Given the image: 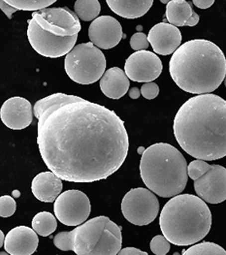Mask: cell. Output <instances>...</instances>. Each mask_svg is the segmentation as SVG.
I'll list each match as a JSON object with an SVG mask.
<instances>
[{"instance_id":"cell-1","label":"cell","mask_w":226,"mask_h":255,"mask_svg":"<svg viewBox=\"0 0 226 255\" xmlns=\"http://www.w3.org/2000/svg\"><path fill=\"white\" fill-rule=\"evenodd\" d=\"M33 113L42 159L62 181L105 180L125 161L128 134L112 110L76 95L55 93L38 100Z\"/></svg>"},{"instance_id":"cell-2","label":"cell","mask_w":226,"mask_h":255,"mask_svg":"<svg viewBox=\"0 0 226 255\" xmlns=\"http://www.w3.org/2000/svg\"><path fill=\"white\" fill-rule=\"evenodd\" d=\"M174 135L190 156L213 161L226 156V100L205 93L189 98L176 114Z\"/></svg>"},{"instance_id":"cell-3","label":"cell","mask_w":226,"mask_h":255,"mask_svg":"<svg viewBox=\"0 0 226 255\" xmlns=\"http://www.w3.org/2000/svg\"><path fill=\"white\" fill-rule=\"evenodd\" d=\"M169 71L181 90L192 94L211 93L225 81L226 55L218 45L209 40H190L173 54Z\"/></svg>"},{"instance_id":"cell-4","label":"cell","mask_w":226,"mask_h":255,"mask_svg":"<svg viewBox=\"0 0 226 255\" xmlns=\"http://www.w3.org/2000/svg\"><path fill=\"white\" fill-rule=\"evenodd\" d=\"M159 226L171 244L187 247L206 237L212 227V214L199 196L179 194L163 207Z\"/></svg>"},{"instance_id":"cell-5","label":"cell","mask_w":226,"mask_h":255,"mask_svg":"<svg viewBox=\"0 0 226 255\" xmlns=\"http://www.w3.org/2000/svg\"><path fill=\"white\" fill-rule=\"evenodd\" d=\"M140 175L146 186L163 198L182 193L189 181L185 156L166 143H157L145 149L140 161Z\"/></svg>"},{"instance_id":"cell-6","label":"cell","mask_w":226,"mask_h":255,"mask_svg":"<svg viewBox=\"0 0 226 255\" xmlns=\"http://www.w3.org/2000/svg\"><path fill=\"white\" fill-rule=\"evenodd\" d=\"M72 232L76 255H114L121 250V230L107 217L94 218L78 225Z\"/></svg>"},{"instance_id":"cell-7","label":"cell","mask_w":226,"mask_h":255,"mask_svg":"<svg viewBox=\"0 0 226 255\" xmlns=\"http://www.w3.org/2000/svg\"><path fill=\"white\" fill-rule=\"evenodd\" d=\"M64 68L68 77L77 84L92 85L106 71V58L94 43L75 46L64 59Z\"/></svg>"},{"instance_id":"cell-8","label":"cell","mask_w":226,"mask_h":255,"mask_svg":"<svg viewBox=\"0 0 226 255\" xmlns=\"http://www.w3.org/2000/svg\"><path fill=\"white\" fill-rule=\"evenodd\" d=\"M155 195L151 189L143 187L129 190L121 201L124 219L138 226L151 223L159 213V202Z\"/></svg>"},{"instance_id":"cell-9","label":"cell","mask_w":226,"mask_h":255,"mask_svg":"<svg viewBox=\"0 0 226 255\" xmlns=\"http://www.w3.org/2000/svg\"><path fill=\"white\" fill-rule=\"evenodd\" d=\"M27 38L35 52L42 56L57 58L66 55L74 47L78 34L73 36H57L43 29L31 18L28 21Z\"/></svg>"},{"instance_id":"cell-10","label":"cell","mask_w":226,"mask_h":255,"mask_svg":"<svg viewBox=\"0 0 226 255\" xmlns=\"http://www.w3.org/2000/svg\"><path fill=\"white\" fill-rule=\"evenodd\" d=\"M92 205L89 197L80 190H67L62 192L55 201L54 212L62 224L78 226L89 219Z\"/></svg>"},{"instance_id":"cell-11","label":"cell","mask_w":226,"mask_h":255,"mask_svg":"<svg viewBox=\"0 0 226 255\" xmlns=\"http://www.w3.org/2000/svg\"><path fill=\"white\" fill-rule=\"evenodd\" d=\"M32 18L45 30L57 36H73L80 32L81 22L68 8H44L32 13Z\"/></svg>"},{"instance_id":"cell-12","label":"cell","mask_w":226,"mask_h":255,"mask_svg":"<svg viewBox=\"0 0 226 255\" xmlns=\"http://www.w3.org/2000/svg\"><path fill=\"white\" fill-rule=\"evenodd\" d=\"M160 58L150 51H137L127 57L124 71L133 82L150 83L157 79L162 72Z\"/></svg>"},{"instance_id":"cell-13","label":"cell","mask_w":226,"mask_h":255,"mask_svg":"<svg viewBox=\"0 0 226 255\" xmlns=\"http://www.w3.org/2000/svg\"><path fill=\"white\" fill-rule=\"evenodd\" d=\"M196 194L210 204H220L226 200V168L212 165V168L194 181Z\"/></svg>"},{"instance_id":"cell-14","label":"cell","mask_w":226,"mask_h":255,"mask_svg":"<svg viewBox=\"0 0 226 255\" xmlns=\"http://www.w3.org/2000/svg\"><path fill=\"white\" fill-rule=\"evenodd\" d=\"M122 34V27L119 21L111 16L95 18L89 27L91 42L103 50L114 48L120 42Z\"/></svg>"},{"instance_id":"cell-15","label":"cell","mask_w":226,"mask_h":255,"mask_svg":"<svg viewBox=\"0 0 226 255\" xmlns=\"http://www.w3.org/2000/svg\"><path fill=\"white\" fill-rule=\"evenodd\" d=\"M33 114L30 102L19 96L7 99L0 110L2 123L13 130H21L29 127L33 121Z\"/></svg>"},{"instance_id":"cell-16","label":"cell","mask_w":226,"mask_h":255,"mask_svg":"<svg viewBox=\"0 0 226 255\" xmlns=\"http://www.w3.org/2000/svg\"><path fill=\"white\" fill-rule=\"evenodd\" d=\"M148 39L155 54L169 55L174 54L181 46L182 34L178 26L159 22L151 27Z\"/></svg>"},{"instance_id":"cell-17","label":"cell","mask_w":226,"mask_h":255,"mask_svg":"<svg viewBox=\"0 0 226 255\" xmlns=\"http://www.w3.org/2000/svg\"><path fill=\"white\" fill-rule=\"evenodd\" d=\"M38 234L27 226H17L10 230L5 237L4 250L11 255H33L39 245Z\"/></svg>"},{"instance_id":"cell-18","label":"cell","mask_w":226,"mask_h":255,"mask_svg":"<svg viewBox=\"0 0 226 255\" xmlns=\"http://www.w3.org/2000/svg\"><path fill=\"white\" fill-rule=\"evenodd\" d=\"M62 186V180L54 172H42L33 179L31 191L37 200L53 203L59 196Z\"/></svg>"},{"instance_id":"cell-19","label":"cell","mask_w":226,"mask_h":255,"mask_svg":"<svg viewBox=\"0 0 226 255\" xmlns=\"http://www.w3.org/2000/svg\"><path fill=\"white\" fill-rule=\"evenodd\" d=\"M129 89V78L118 67L105 71L100 79V90L108 98L120 99Z\"/></svg>"},{"instance_id":"cell-20","label":"cell","mask_w":226,"mask_h":255,"mask_svg":"<svg viewBox=\"0 0 226 255\" xmlns=\"http://www.w3.org/2000/svg\"><path fill=\"white\" fill-rule=\"evenodd\" d=\"M165 15L169 23L175 26H195L199 22L198 14L186 0H171Z\"/></svg>"},{"instance_id":"cell-21","label":"cell","mask_w":226,"mask_h":255,"mask_svg":"<svg viewBox=\"0 0 226 255\" xmlns=\"http://www.w3.org/2000/svg\"><path fill=\"white\" fill-rule=\"evenodd\" d=\"M107 5L117 16L124 18H138L146 15L153 0H106Z\"/></svg>"},{"instance_id":"cell-22","label":"cell","mask_w":226,"mask_h":255,"mask_svg":"<svg viewBox=\"0 0 226 255\" xmlns=\"http://www.w3.org/2000/svg\"><path fill=\"white\" fill-rule=\"evenodd\" d=\"M57 218L49 212H41L32 219V228L38 235L48 237L57 230Z\"/></svg>"},{"instance_id":"cell-23","label":"cell","mask_w":226,"mask_h":255,"mask_svg":"<svg viewBox=\"0 0 226 255\" xmlns=\"http://www.w3.org/2000/svg\"><path fill=\"white\" fill-rule=\"evenodd\" d=\"M74 11L80 19L91 21L98 18L101 11V5L98 0H77Z\"/></svg>"},{"instance_id":"cell-24","label":"cell","mask_w":226,"mask_h":255,"mask_svg":"<svg viewBox=\"0 0 226 255\" xmlns=\"http://www.w3.org/2000/svg\"><path fill=\"white\" fill-rule=\"evenodd\" d=\"M183 255H226V251L221 246L211 243L203 242L190 247L189 250L184 251Z\"/></svg>"},{"instance_id":"cell-25","label":"cell","mask_w":226,"mask_h":255,"mask_svg":"<svg viewBox=\"0 0 226 255\" xmlns=\"http://www.w3.org/2000/svg\"><path fill=\"white\" fill-rule=\"evenodd\" d=\"M18 11H38L53 5L57 0H3Z\"/></svg>"},{"instance_id":"cell-26","label":"cell","mask_w":226,"mask_h":255,"mask_svg":"<svg viewBox=\"0 0 226 255\" xmlns=\"http://www.w3.org/2000/svg\"><path fill=\"white\" fill-rule=\"evenodd\" d=\"M211 168H212V165L208 164L206 160H203V159L193 160L188 165L189 177L191 180L196 181L199 178H201L203 175H205Z\"/></svg>"},{"instance_id":"cell-27","label":"cell","mask_w":226,"mask_h":255,"mask_svg":"<svg viewBox=\"0 0 226 255\" xmlns=\"http://www.w3.org/2000/svg\"><path fill=\"white\" fill-rule=\"evenodd\" d=\"M54 245L58 250L63 252L73 251V232H60L54 238Z\"/></svg>"},{"instance_id":"cell-28","label":"cell","mask_w":226,"mask_h":255,"mask_svg":"<svg viewBox=\"0 0 226 255\" xmlns=\"http://www.w3.org/2000/svg\"><path fill=\"white\" fill-rule=\"evenodd\" d=\"M150 247L152 254L154 255H165L170 252V242L164 235H157L153 238Z\"/></svg>"},{"instance_id":"cell-29","label":"cell","mask_w":226,"mask_h":255,"mask_svg":"<svg viewBox=\"0 0 226 255\" xmlns=\"http://www.w3.org/2000/svg\"><path fill=\"white\" fill-rule=\"evenodd\" d=\"M17 209L16 201L9 196L3 195L0 198V217L1 218H10L12 217Z\"/></svg>"},{"instance_id":"cell-30","label":"cell","mask_w":226,"mask_h":255,"mask_svg":"<svg viewBox=\"0 0 226 255\" xmlns=\"http://www.w3.org/2000/svg\"><path fill=\"white\" fill-rule=\"evenodd\" d=\"M150 42L148 36L143 32H137L130 38V46L134 51H143L149 48Z\"/></svg>"},{"instance_id":"cell-31","label":"cell","mask_w":226,"mask_h":255,"mask_svg":"<svg viewBox=\"0 0 226 255\" xmlns=\"http://www.w3.org/2000/svg\"><path fill=\"white\" fill-rule=\"evenodd\" d=\"M141 94L146 99H149V100L154 99L159 94V87L153 82L145 83L141 88Z\"/></svg>"},{"instance_id":"cell-32","label":"cell","mask_w":226,"mask_h":255,"mask_svg":"<svg viewBox=\"0 0 226 255\" xmlns=\"http://www.w3.org/2000/svg\"><path fill=\"white\" fill-rule=\"evenodd\" d=\"M118 255H148V253L142 252L136 248H125L119 251Z\"/></svg>"},{"instance_id":"cell-33","label":"cell","mask_w":226,"mask_h":255,"mask_svg":"<svg viewBox=\"0 0 226 255\" xmlns=\"http://www.w3.org/2000/svg\"><path fill=\"white\" fill-rule=\"evenodd\" d=\"M0 5H1V9H2V11L6 14V16H7L9 18H12V15H13L15 12H17V11H18L16 8H14L13 6L9 5L8 3H6V2H5V1H3V0H1Z\"/></svg>"},{"instance_id":"cell-34","label":"cell","mask_w":226,"mask_h":255,"mask_svg":"<svg viewBox=\"0 0 226 255\" xmlns=\"http://www.w3.org/2000/svg\"><path fill=\"white\" fill-rule=\"evenodd\" d=\"M216 0H192L193 4L199 8V9H202V10H205L210 8L214 3H215Z\"/></svg>"},{"instance_id":"cell-35","label":"cell","mask_w":226,"mask_h":255,"mask_svg":"<svg viewBox=\"0 0 226 255\" xmlns=\"http://www.w3.org/2000/svg\"><path fill=\"white\" fill-rule=\"evenodd\" d=\"M128 94H129V97L132 99H138L141 95V91L138 88H132L128 91Z\"/></svg>"},{"instance_id":"cell-36","label":"cell","mask_w":226,"mask_h":255,"mask_svg":"<svg viewBox=\"0 0 226 255\" xmlns=\"http://www.w3.org/2000/svg\"><path fill=\"white\" fill-rule=\"evenodd\" d=\"M0 240H1L0 248H2V247H4V242H5V236H4V233L2 231H0Z\"/></svg>"},{"instance_id":"cell-37","label":"cell","mask_w":226,"mask_h":255,"mask_svg":"<svg viewBox=\"0 0 226 255\" xmlns=\"http://www.w3.org/2000/svg\"><path fill=\"white\" fill-rule=\"evenodd\" d=\"M170 1H171V0H160V2H161V3H163V4H166V5L169 3Z\"/></svg>"},{"instance_id":"cell-38","label":"cell","mask_w":226,"mask_h":255,"mask_svg":"<svg viewBox=\"0 0 226 255\" xmlns=\"http://www.w3.org/2000/svg\"><path fill=\"white\" fill-rule=\"evenodd\" d=\"M225 86L226 87V78H225Z\"/></svg>"}]
</instances>
